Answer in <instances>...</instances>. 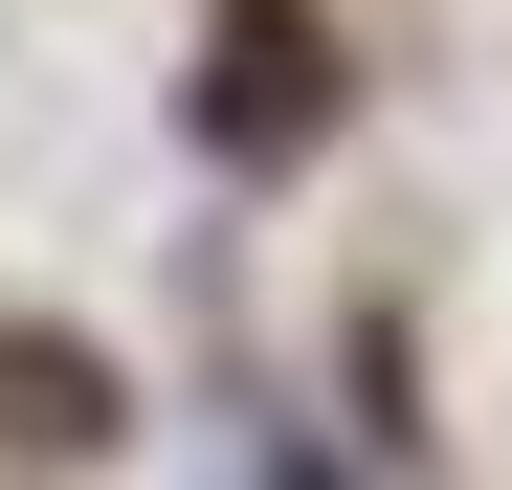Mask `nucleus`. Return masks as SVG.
I'll return each instance as SVG.
<instances>
[{
	"label": "nucleus",
	"mask_w": 512,
	"mask_h": 490,
	"mask_svg": "<svg viewBox=\"0 0 512 490\" xmlns=\"http://www.w3.org/2000/svg\"><path fill=\"white\" fill-rule=\"evenodd\" d=\"M312 134H334V23L312 0H223L201 23V156L268 179V156H312Z\"/></svg>",
	"instance_id": "1"
},
{
	"label": "nucleus",
	"mask_w": 512,
	"mask_h": 490,
	"mask_svg": "<svg viewBox=\"0 0 512 490\" xmlns=\"http://www.w3.org/2000/svg\"><path fill=\"white\" fill-rule=\"evenodd\" d=\"M0 424H23V446H90V424H112V379L67 357V335H0Z\"/></svg>",
	"instance_id": "2"
}]
</instances>
